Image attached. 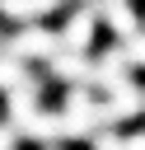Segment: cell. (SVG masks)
Listing matches in <instances>:
<instances>
[{"label":"cell","instance_id":"cell-2","mask_svg":"<svg viewBox=\"0 0 145 150\" xmlns=\"http://www.w3.org/2000/svg\"><path fill=\"white\" fill-rule=\"evenodd\" d=\"M94 28H98V9H94V0L75 5V9L61 19V28H56V38H61V52L89 56V47H94Z\"/></svg>","mask_w":145,"mask_h":150},{"label":"cell","instance_id":"cell-7","mask_svg":"<svg viewBox=\"0 0 145 150\" xmlns=\"http://www.w3.org/2000/svg\"><path fill=\"white\" fill-rule=\"evenodd\" d=\"M14 145H19V131L9 122H0V150H14Z\"/></svg>","mask_w":145,"mask_h":150},{"label":"cell","instance_id":"cell-1","mask_svg":"<svg viewBox=\"0 0 145 150\" xmlns=\"http://www.w3.org/2000/svg\"><path fill=\"white\" fill-rule=\"evenodd\" d=\"M61 52V38H56V28H42V23H28V28H14L9 33V42H5V56L9 61H51Z\"/></svg>","mask_w":145,"mask_h":150},{"label":"cell","instance_id":"cell-6","mask_svg":"<svg viewBox=\"0 0 145 150\" xmlns=\"http://www.w3.org/2000/svg\"><path fill=\"white\" fill-rule=\"evenodd\" d=\"M122 52H126V66L131 70H145V28L136 33V38H126V42H117Z\"/></svg>","mask_w":145,"mask_h":150},{"label":"cell","instance_id":"cell-8","mask_svg":"<svg viewBox=\"0 0 145 150\" xmlns=\"http://www.w3.org/2000/svg\"><path fill=\"white\" fill-rule=\"evenodd\" d=\"M122 150H145V127L131 131V136H122Z\"/></svg>","mask_w":145,"mask_h":150},{"label":"cell","instance_id":"cell-3","mask_svg":"<svg viewBox=\"0 0 145 150\" xmlns=\"http://www.w3.org/2000/svg\"><path fill=\"white\" fill-rule=\"evenodd\" d=\"M47 80H56L65 89H94V61L75 56V52H56L47 61Z\"/></svg>","mask_w":145,"mask_h":150},{"label":"cell","instance_id":"cell-5","mask_svg":"<svg viewBox=\"0 0 145 150\" xmlns=\"http://www.w3.org/2000/svg\"><path fill=\"white\" fill-rule=\"evenodd\" d=\"M145 112V89L136 84V80H126L122 89H112L108 98H103V122L112 127V122H126V117H140Z\"/></svg>","mask_w":145,"mask_h":150},{"label":"cell","instance_id":"cell-9","mask_svg":"<svg viewBox=\"0 0 145 150\" xmlns=\"http://www.w3.org/2000/svg\"><path fill=\"white\" fill-rule=\"evenodd\" d=\"M42 150H61V145H42Z\"/></svg>","mask_w":145,"mask_h":150},{"label":"cell","instance_id":"cell-4","mask_svg":"<svg viewBox=\"0 0 145 150\" xmlns=\"http://www.w3.org/2000/svg\"><path fill=\"white\" fill-rule=\"evenodd\" d=\"M126 80H131L126 52H122V47H103V52L94 56V94H98V89H108V94H112V89H122Z\"/></svg>","mask_w":145,"mask_h":150}]
</instances>
